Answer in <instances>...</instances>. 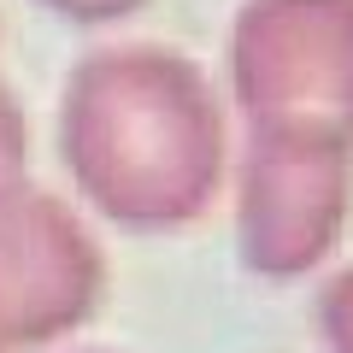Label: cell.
<instances>
[{
    "label": "cell",
    "mask_w": 353,
    "mask_h": 353,
    "mask_svg": "<svg viewBox=\"0 0 353 353\" xmlns=\"http://www.w3.org/2000/svg\"><path fill=\"white\" fill-rule=\"evenodd\" d=\"M65 6H77L71 18H124L130 6H141V0H65Z\"/></svg>",
    "instance_id": "1"
}]
</instances>
